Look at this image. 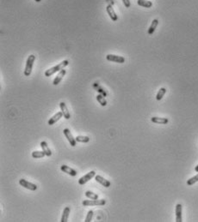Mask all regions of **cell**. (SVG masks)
I'll use <instances>...</instances> for the list:
<instances>
[{"instance_id": "6da1fadb", "label": "cell", "mask_w": 198, "mask_h": 222, "mask_svg": "<svg viewBox=\"0 0 198 222\" xmlns=\"http://www.w3.org/2000/svg\"><path fill=\"white\" fill-rule=\"evenodd\" d=\"M69 64V61L68 60H64V61H62L61 63H60L59 64H57V65H55V66H54V67H52V68H50V69H48V70H47L46 71H45V76H51V75H53L54 74H55L56 72H60L61 70H63L65 67H66L67 65Z\"/></svg>"}, {"instance_id": "7a4b0ae2", "label": "cell", "mask_w": 198, "mask_h": 222, "mask_svg": "<svg viewBox=\"0 0 198 222\" xmlns=\"http://www.w3.org/2000/svg\"><path fill=\"white\" fill-rule=\"evenodd\" d=\"M35 61V56L33 55V54L30 55L28 59L26 61V65H25V70H24V75L25 76H30L31 75Z\"/></svg>"}, {"instance_id": "3957f363", "label": "cell", "mask_w": 198, "mask_h": 222, "mask_svg": "<svg viewBox=\"0 0 198 222\" xmlns=\"http://www.w3.org/2000/svg\"><path fill=\"white\" fill-rule=\"evenodd\" d=\"M106 201L104 199H97V200H85L83 201L82 204L85 207H88V206H103L105 205Z\"/></svg>"}, {"instance_id": "277c9868", "label": "cell", "mask_w": 198, "mask_h": 222, "mask_svg": "<svg viewBox=\"0 0 198 222\" xmlns=\"http://www.w3.org/2000/svg\"><path fill=\"white\" fill-rule=\"evenodd\" d=\"M19 184H20V185L23 186V188H25V189H27V190H30L31 191H35L37 190V185H36V184H33V183H30V182H29V181L23 179V178H22V179L19 180Z\"/></svg>"}, {"instance_id": "5b68a950", "label": "cell", "mask_w": 198, "mask_h": 222, "mask_svg": "<svg viewBox=\"0 0 198 222\" xmlns=\"http://www.w3.org/2000/svg\"><path fill=\"white\" fill-rule=\"evenodd\" d=\"M63 133H64V135H65V136L66 137L67 141L69 142L70 145H71L72 147H75V146L77 145L76 138H74V137H73V135L72 132L70 131V130L66 128V129H65V130L63 131Z\"/></svg>"}, {"instance_id": "8992f818", "label": "cell", "mask_w": 198, "mask_h": 222, "mask_svg": "<svg viewBox=\"0 0 198 222\" xmlns=\"http://www.w3.org/2000/svg\"><path fill=\"white\" fill-rule=\"evenodd\" d=\"M96 176V172L94 171H91L90 172H88L87 174H85V176L81 177V178L78 179V184L80 185H84L87 182H89L92 178H93Z\"/></svg>"}, {"instance_id": "52a82bcc", "label": "cell", "mask_w": 198, "mask_h": 222, "mask_svg": "<svg viewBox=\"0 0 198 222\" xmlns=\"http://www.w3.org/2000/svg\"><path fill=\"white\" fill-rule=\"evenodd\" d=\"M106 59L110 62H115L118 64H123L125 63V58L119 55H115V54H108L106 56Z\"/></svg>"}, {"instance_id": "ba28073f", "label": "cell", "mask_w": 198, "mask_h": 222, "mask_svg": "<svg viewBox=\"0 0 198 222\" xmlns=\"http://www.w3.org/2000/svg\"><path fill=\"white\" fill-rule=\"evenodd\" d=\"M106 11L107 13H108V15H109V16L111 18V20H112L113 22H116V21L118 20V15H116V11L114 10V9H113V7H112L111 4H109V5L107 6Z\"/></svg>"}, {"instance_id": "9c48e42d", "label": "cell", "mask_w": 198, "mask_h": 222, "mask_svg": "<svg viewBox=\"0 0 198 222\" xmlns=\"http://www.w3.org/2000/svg\"><path fill=\"white\" fill-rule=\"evenodd\" d=\"M61 170L63 172H65V173H66V174H68V175H70V176H72V177H75V176H77V171H75L74 169H73V168H71V167H69V166L66 165H61Z\"/></svg>"}, {"instance_id": "30bf717a", "label": "cell", "mask_w": 198, "mask_h": 222, "mask_svg": "<svg viewBox=\"0 0 198 222\" xmlns=\"http://www.w3.org/2000/svg\"><path fill=\"white\" fill-rule=\"evenodd\" d=\"M95 179H96V181L97 182H98L100 184H102L103 186H104L105 188H109V186H111V183L109 181V180H107L104 178H103L102 176H100V175H96L95 176Z\"/></svg>"}, {"instance_id": "8fae6325", "label": "cell", "mask_w": 198, "mask_h": 222, "mask_svg": "<svg viewBox=\"0 0 198 222\" xmlns=\"http://www.w3.org/2000/svg\"><path fill=\"white\" fill-rule=\"evenodd\" d=\"M62 117H64V115H63V113H62V112H56L51 119L48 120V122H47V124H49V125H53V124H54L55 123H57L60 119L62 118Z\"/></svg>"}, {"instance_id": "7c38bea8", "label": "cell", "mask_w": 198, "mask_h": 222, "mask_svg": "<svg viewBox=\"0 0 198 222\" xmlns=\"http://www.w3.org/2000/svg\"><path fill=\"white\" fill-rule=\"evenodd\" d=\"M60 107H61V112L64 115V118L66 119H69L71 118V114H70V112L68 111V108L66 106V105L65 102H61L60 103Z\"/></svg>"}, {"instance_id": "4fadbf2b", "label": "cell", "mask_w": 198, "mask_h": 222, "mask_svg": "<svg viewBox=\"0 0 198 222\" xmlns=\"http://www.w3.org/2000/svg\"><path fill=\"white\" fill-rule=\"evenodd\" d=\"M66 74V71L65 70V69H63V70H61V71L58 73V75H56V77L54 78V82H53V84L54 85H58L60 82H61V80L63 79V77L65 76V75Z\"/></svg>"}, {"instance_id": "5bb4252c", "label": "cell", "mask_w": 198, "mask_h": 222, "mask_svg": "<svg viewBox=\"0 0 198 222\" xmlns=\"http://www.w3.org/2000/svg\"><path fill=\"white\" fill-rule=\"evenodd\" d=\"M182 209L183 207L181 204H177L176 206V221L177 222H182L183 219H182Z\"/></svg>"}, {"instance_id": "9a60e30c", "label": "cell", "mask_w": 198, "mask_h": 222, "mask_svg": "<svg viewBox=\"0 0 198 222\" xmlns=\"http://www.w3.org/2000/svg\"><path fill=\"white\" fill-rule=\"evenodd\" d=\"M70 212H71V208L70 207H66L63 210V214L61 216V222H66L68 221V218L70 215Z\"/></svg>"}, {"instance_id": "2e32d148", "label": "cell", "mask_w": 198, "mask_h": 222, "mask_svg": "<svg viewBox=\"0 0 198 222\" xmlns=\"http://www.w3.org/2000/svg\"><path fill=\"white\" fill-rule=\"evenodd\" d=\"M152 123L154 124H166L169 120L166 118H159V117H153L151 119Z\"/></svg>"}, {"instance_id": "e0dca14e", "label": "cell", "mask_w": 198, "mask_h": 222, "mask_svg": "<svg viewBox=\"0 0 198 222\" xmlns=\"http://www.w3.org/2000/svg\"><path fill=\"white\" fill-rule=\"evenodd\" d=\"M158 25H159V20L158 19H154L152 22V23H151V26L148 29V31H147L149 35H152V34L154 33V31L156 30V28L158 27Z\"/></svg>"}, {"instance_id": "ac0fdd59", "label": "cell", "mask_w": 198, "mask_h": 222, "mask_svg": "<svg viewBox=\"0 0 198 222\" xmlns=\"http://www.w3.org/2000/svg\"><path fill=\"white\" fill-rule=\"evenodd\" d=\"M138 5L145 7V8H151L152 6V2L149 0H137Z\"/></svg>"}, {"instance_id": "d6986e66", "label": "cell", "mask_w": 198, "mask_h": 222, "mask_svg": "<svg viewBox=\"0 0 198 222\" xmlns=\"http://www.w3.org/2000/svg\"><path fill=\"white\" fill-rule=\"evenodd\" d=\"M41 147L42 148V150L45 152V154H46L47 156H51L52 155V152H51V150H50V148L48 147V145H47V142L45 141H43V142H41Z\"/></svg>"}, {"instance_id": "ffe728a7", "label": "cell", "mask_w": 198, "mask_h": 222, "mask_svg": "<svg viewBox=\"0 0 198 222\" xmlns=\"http://www.w3.org/2000/svg\"><path fill=\"white\" fill-rule=\"evenodd\" d=\"M93 88L96 89V90H97L99 94H103L104 97H106L107 96V94H107L106 91L104 90V89H103V88H102V87H101V86H100L97 82H95V83L93 84Z\"/></svg>"}, {"instance_id": "44dd1931", "label": "cell", "mask_w": 198, "mask_h": 222, "mask_svg": "<svg viewBox=\"0 0 198 222\" xmlns=\"http://www.w3.org/2000/svg\"><path fill=\"white\" fill-rule=\"evenodd\" d=\"M97 101H98V103L100 104L102 106H106L107 105V101L106 100H105V97L103 94H98L97 95Z\"/></svg>"}, {"instance_id": "7402d4cb", "label": "cell", "mask_w": 198, "mask_h": 222, "mask_svg": "<svg viewBox=\"0 0 198 222\" xmlns=\"http://www.w3.org/2000/svg\"><path fill=\"white\" fill-rule=\"evenodd\" d=\"M46 155L45 152L42 151H34L32 152V157L35 159H39V158H43Z\"/></svg>"}, {"instance_id": "603a6c76", "label": "cell", "mask_w": 198, "mask_h": 222, "mask_svg": "<svg viewBox=\"0 0 198 222\" xmlns=\"http://www.w3.org/2000/svg\"><path fill=\"white\" fill-rule=\"evenodd\" d=\"M76 138V141L78 142H82V143H87L90 142V137L89 136H84V135H78Z\"/></svg>"}, {"instance_id": "cb8c5ba5", "label": "cell", "mask_w": 198, "mask_h": 222, "mask_svg": "<svg viewBox=\"0 0 198 222\" xmlns=\"http://www.w3.org/2000/svg\"><path fill=\"white\" fill-rule=\"evenodd\" d=\"M166 89H165V88H161V89L159 90V92H158V94H157V95H156V99H157V101H161L162 100V98L164 97V95L166 94Z\"/></svg>"}, {"instance_id": "d4e9b609", "label": "cell", "mask_w": 198, "mask_h": 222, "mask_svg": "<svg viewBox=\"0 0 198 222\" xmlns=\"http://www.w3.org/2000/svg\"><path fill=\"white\" fill-rule=\"evenodd\" d=\"M85 196L89 199H92V200H97L98 199V195H97L96 193L92 192L91 191H87L85 192Z\"/></svg>"}, {"instance_id": "484cf974", "label": "cell", "mask_w": 198, "mask_h": 222, "mask_svg": "<svg viewBox=\"0 0 198 222\" xmlns=\"http://www.w3.org/2000/svg\"><path fill=\"white\" fill-rule=\"evenodd\" d=\"M197 182H198V174H197V175L194 176V177H192L191 178H190V179H188L187 184H188L189 186H191V185H193L194 184H196Z\"/></svg>"}, {"instance_id": "4316f807", "label": "cell", "mask_w": 198, "mask_h": 222, "mask_svg": "<svg viewBox=\"0 0 198 222\" xmlns=\"http://www.w3.org/2000/svg\"><path fill=\"white\" fill-rule=\"evenodd\" d=\"M92 217H93V211L92 210H90L89 212H88V214H87V215H86V217H85V222H91L92 220Z\"/></svg>"}, {"instance_id": "83f0119b", "label": "cell", "mask_w": 198, "mask_h": 222, "mask_svg": "<svg viewBox=\"0 0 198 222\" xmlns=\"http://www.w3.org/2000/svg\"><path fill=\"white\" fill-rule=\"evenodd\" d=\"M122 2H123V4L125 5V7H126V8H129V7H130L131 3H130V1H129V0H122Z\"/></svg>"}, {"instance_id": "f1b7e54d", "label": "cell", "mask_w": 198, "mask_h": 222, "mask_svg": "<svg viewBox=\"0 0 198 222\" xmlns=\"http://www.w3.org/2000/svg\"><path fill=\"white\" fill-rule=\"evenodd\" d=\"M195 171L197 172H198V165L196 166V168H195Z\"/></svg>"}, {"instance_id": "f546056e", "label": "cell", "mask_w": 198, "mask_h": 222, "mask_svg": "<svg viewBox=\"0 0 198 222\" xmlns=\"http://www.w3.org/2000/svg\"><path fill=\"white\" fill-rule=\"evenodd\" d=\"M41 1H42V0H35V2H37V3H40Z\"/></svg>"}]
</instances>
